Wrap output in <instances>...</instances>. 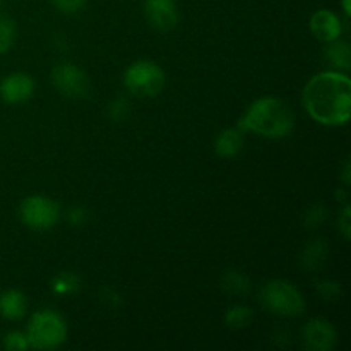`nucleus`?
Here are the masks:
<instances>
[{"label": "nucleus", "mask_w": 351, "mask_h": 351, "mask_svg": "<svg viewBox=\"0 0 351 351\" xmlns=\"http://www.w3.org/2000/svg\"><path fill=\"white\" fill-rule=\"evenodd\" d=\"M317 291L322 298H332V300L339 298V287L335 281H322V283H319Z\"/></svg>", "instance_id": "nucleus-23"}, {"label": "nucleus", "mask_w": 351, "mask_h": 351, "mask_svg": "<svg viewBox=\"0 0 351 351\" xmlns=\"http://www.w3.org/2000/svg\"><path fill=\"white\" fill-rule=\"evenodd\" d=\"M123 86L137 98H153L165 88V72L156 62L137 60L123 72Z\"/></svg>", "instance_id": "nucleus-5"}, {"label": "nucleus", "mask_w": 351, "mask_h": 351, "mask_svg": "<svg viewBox=\"0 0 351 351\" xmlns=\"http://www.w3.org/2000/svg\"><path fill=\"white\" fill-rule=\"evenodd\" d=\"M34 81L26 72H14L5 75L0 82V96L9 105L24 103L33 96Z\"/></svg>", "instance_id": "nucleus-10"}, {"label": "nucleus", "mask_w": 351, "mask_h": 351, "mask_svg": "<svg viewBox=\"0 0 351 351\" xmlns=\"http://www.w3.org/2000/svg\"><path fill=\"white\" fill-rule=\"evenodd\" d=\"M55 5V9L58 12H64V14H75L79 10L84 9L86 2L88 0H51Z\"/></svg>", "instance_id": "nucleus-21"}, {"label": "nucleus", "mask_w": 351, "mask_h": 351, "mask_svg": "<svg viewBox=\"0 0 351 351\" xmlns=\"http://www.w3.org/2000/svg\"><path fill=\"white\" fill-rule=\"evenodd\" d=\"M226 326L232 329H243L249 328L250 322L254 321L252 308L243 307V305H235V307L228 308L225 315Z\"/></svg>", "instance_id": "nucleus-16"}, {"label": "nucleus", "mask_w": 351, "mask_h": 351, "mask_svg": "<svg viewBox=\"0 0 351 351\" xmlns=\"http://www.w3.org/2000/svg\"><path fill=\"white\" fill-rule=\"evenodd\" d=\"M261 304L281 317H297L305 312V300L300 291L283 280H273L261 290Z\"/></svg>", "instance_id": "nucleus-4"}, {"label": "nucleus", "mask_w": 351, "mask_h": 351, "mask_svg": "<svg viewBox=\"0 0 351 351\" xmlns=\"http://www.w3.org/2000/svg\"><path fill=\"white\" fill-rule=\"evenodd\" d=\"M144 16L158 31H170L178 23V7L175 0H144Z\"/></svg>", "instance_id": "nucleus-9"}, {"label": "nucleus", "mask_w": 351, "mask_h": 351, "mask_svg": "<svg viewBox=\"0 0 351 351\" xmlns=\"http://www.w3.org/2000/svg\"><path fill=\"white\" fill-rule=\"evenodd\" d=\"M237 127L243 132H254L267 139H283L293 132L295 115L285 99L264 96L247 108Z\"/></svg>", "instance_id": "nucleus-2"}, {"label": "nucleus", "mask_w": 351, "mask_h": 351, "mask_svg": "<svg viewBox=\"0 0 351 351\" xmlns=\"http://www.w3.org/2000/svg\"><path fill=\"white\" fill-rule=\"evenodd\" d=\"M350 206L346 204L345 208H343V213H341V216H339V219H338V223H339V226H341V232H343V235H345V239H350V235H351V223H350Z\"/></svg>", "instance_id": "nucleus-24"}, {"label": "nucleus", "mask_w": 351, "mask_h": 351, "mask_svg": "<svg viewBox=\"0 0 351 351\" xmlns=\"http://www.w3.org/2000/svg\"><path fill=\"white\" fill-rule=\"evenodd\" d=\"M243 146H245V137H243V130H240L239 127L221 130L215 139L216 154L219 158H225V160L239 156Z\"/></svg>", "instance_id": "nucleus-12"}, {"label": "nucleus", "mask_w": 351, "mask_h": 351, "mask_svg": "<svg viewBox=\"0 0 351 351\" xmlns=\"http://www.w3.org/2000/svg\"><path fill=\"white\" fill-rule=\"evenodd\" d=\"M221 288L226 293L247 295L250 291V281L247 280V276H243L242 273L230 271V273H226L225 276H223Z\"/></svg>", "instance_id": "nucleus-17"}, {"label": "nucleus", "mask_w": 351, "mask_h": 351, "mask_svg": "<svg viewBox=\"0 0 351 351\" xmlns=\"http://www.w3.org/2000/svg\"><path fill=\"white\" fill-rule=\"evenodd\" d=\"M311 31L319 41L331 43V41L338 40L341 36L343 23L336 12L329 9H321L312 14Z\"/></svg>", "instance_id": "nucleus-11"}, {"label": "nucleus", "mask_w": 351, "mask_h": 351, "mask_svg": "<svg viewBox=\"0 0 351 351\" xmlns=\"http://www.w3.org/2000/svg\"><path fill=\"white\" fill-rule=\"evenodd\" d=\"M29 348L55 350L67 339V324L60 314L53 311H41L31 317L26 329Z\"/></svg>", "instance_id": "nucleus-3"}, {"label": "nucleus", "mask_w": 351, "mask_h": 351, "mask_svg": "<svg viewBox=\"0 0 351 351\" xmlns=\"http://www.w3.org/2000/svg\"><path fill=\"white\" fill-rule=\"evenodd\" d=\"M302 339L307 350L329 351L338 343V331L328 319L315 317L304 326Z\"/></svg>", "instance_id": "nucleus-8"}, {"label": "nucleus", "mask_w": 351, "mask_h": 351, "mask_svg": "<svg viewBox=\"0 0 351 351\" xmlns=\"http://www.w3.org/2000/svg\"><path fill=\"white\" fill-rule=\"evenodd\" d=\"M304 106L317 123L345 125L351 113V81L345 72L326 71L308 79L302 93Z\"/></svg>", "instance_id": "nucleus-1"}, {"label": "nucleus", "mask_w": 351, "mask_h": 351, "mask_svg": "<svg viewBox=\"0 0 351 351\" xmlns=\"http://www.w3.org/2000/svg\"><path fill=\"white\" fill-rule=\"evenodd\" d=\"M328 50H326V58L329 60V64L339 72H348L351 67V51L350 45L343 40H335L331 43H328Z\"/></svg>", "instance_id": "nucleus-14"}, {"label": "nucleus", "mask_w": 351, "mask_h": 351, "mask_svg": "<svg viewBox=\"0 0 351 351\" xmlns=\"http://www.w3.org/2000/svg\"><path fill=\"white\" fill-rule=\"evenodd\" d=\"M27 308L26 297L19 290H7L0 295V315L7 321H19Z\"/></svg>", "instance_id": "nucleus-13"}, {"label": "nucleus", "mask_w": 351, "mask_h": 351, "mask_svg": "<svg viewBox=\"0 0 351 351\" xmlns=\"http://www.w3.org/2000/svg\"><path fill=\"white\" fill-rule=\"evenodd\" d=\"M341 5H343V10H345L346 17L351 16V0H341Z\"/></svg>", "instance_id": "nucleus-26"}, {"label": "nucleus", "mask_w": 351, "mask_h": 351, "mask_svg": "<svg viewBox=\"0 0 351 351\" xmlns=\"http://www.w3.org/2000/svg\"><path fill=\"white\" fill-rule=\"evenodd\" d=\"M67 218H69V221L72 223V225H81V223L84 221V219L88 218V216H86L84 209H81V208H72L71 211H69Z\"/></svg>", "instance_id": "nucleus-25"}, {"label": "nucleus", "mask_w": 351, "mask_h": 351, "mask_svg": "<svg viewBox=\"0 0 351 351\" xmlns=\"http://www.w3.org/2000/svg\"><path fill=\"white\" fill-rule=\"evenodd\" d=\"M16 41V24L10 17L0 16V55L7 53Z\"/></svg>", "instance_id": "nucleus-18"}, {"label": "nucleus", "mask_w": 351, "mask_h": 351, "mask_svg": "<svg viewBox=\"0 0 351 351\" xmlns=\"http://www.w3.org/2000/svg\"><path fill=\"white\" fill-rule=\"evenodd\" d=\"M129 112H130L129 103H127L123 98H117L110 103L108 115L112 117L113 120H123L127 115H129Z\"/></svg>", "instance_id": "nucleus-22"}, {"label": "nucleus", "mask_w": 351, "mask_h": 351, "mask_svg": "<svg viewBox=\"0 0 351 351\" xmlns=\"http://www.w3.org/2000/svg\"><path fill=\"white\" fill-rule=\"evenodd\" d=\"M3 348L9 350V351L29 350V343H27L26 332H21V331L7 332L5 338H3Z\"/></svg>", "instance_id": "nucleus-20"}, {"label": "nucleus", "mask_w": 351, "mask_h": 351, "mask_svg": "<svg viewBox=\"0 0 351 351\" xmlns=\"http://www.w3.org/2000/svg\"><path fill=\"white\" fill-rule=\"evenodd\" d=\"M51 82L69 98H84L89 95L91 82L88 74L74 64H60L51 71Z\"/></svg>", "instance_id": "nucleus-7"}, {"label": "nucleus", "mask_w": 351, "mask_h": 351, "mask_svg": "<svg viewBox=\"0 0 351 351\" xmlns=\"http://www.w3.org/2000/svg\"><path fill=\"white\" fill-rule=\"evenodd\" d=\"M328 252L329 250L326 240H314V242L308 243L307 249L302 254V264L308 271H317L328 259Z\"/></svg>", "instance_id": "nucleus-15"}, {"label": "nucleus", "mask_w": 351, "mask_h": 351, "mask_svg": "<svg viewBox=\"0 0 351 351\" xmlns=\"http://www.w3.org/2000/svg\"><path fill=\"white\" fill-rule=\"evenodd\" d=\"M79 290V278L72 273H64L53 280V291L58 295H71Z\"/></svg>", "instance_id": "nucleus-19"}, {"label": "nucleus", "mask_w": 351, "mask_h": 351, "mask_svg": "<svg viewBox=\"0 0 351 351\" xmlns=\"http://www.w3.org/2000/svg\"><path fill=\"white\" fill-rule=\"evenodd\" d=\"M19 218L27 228L45 232L57 225L60 218V206L45 195H29L21 202Z\"/></svg>", "instance_id": "nucleus-6"}]
</instances>
